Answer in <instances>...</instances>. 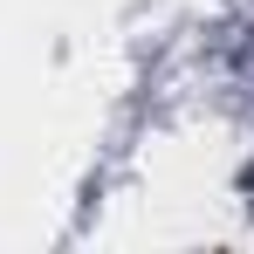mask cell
I'll return each instance as SVG.
<instances>
[{"label":"cell","instance_id":"cell-1","mask_svg":"<svg viewBox=\"0 0 254 254\" xmlns=\"http://www.w3.org/2000/svg\"><path fill=\"white\" fill-rule=\"evenodd\" d=\"M241 186H248V199H254V165H248V179H241Z\"/></svg>","mask_w":254,"mask_h":254}]
</instances>
